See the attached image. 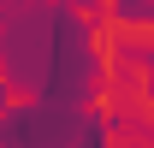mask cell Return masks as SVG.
I'll use <instances>...</instances> for the list:
<instances>
[{"label": "cell", "mask_w": 154, "mask_h": 148, "mask_svg": "<svg viewBox=\"0 0 154 148\" xmlns=\"http://www.w3.org/2000/svg\"><path fill=\"white\" fill-rule=\"evenodd\" d=\"M6 95L89 107L101 95V59L89 42V12L71 0H0Z\"/></svg>", "instance_id": "1"}]
</instances>
